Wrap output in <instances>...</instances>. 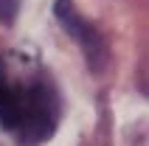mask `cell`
Returning <instances> with one entry per match:
<instances>
[{
	"instance_id": "cell-3",
	"label": "cell",
	"mask_w": 149,
	"mask_h": 146,
	"mask_svg": "<svg viewBox=\"0 0 149 146\" xmlns=\"http://www.w3.org/2000/svg\"><path fill=\"white\" fill-rule=\"evenodd\" d=\"M14 14H17V0H0V20L11 23Z\"/></svg>"
},
{
	"instance_id": "cell-1",
	"label": "cell",
	"mask_w": 149,
	"mask_h": 146,
	"mask_svg": "<svg viewBox=\"0 0 149 146\" xmlns=\"http://www.w3.org/2000/svg\"><path fill=\"white\" fill-rule=\"evenodd\" d=\"M62 98L34 51L0 54V127L23 146H40L56 132Z\"/></svg>"
},
{
	"instance_id": "cell-2",
	"label": "cell",
	"mask_w": 149,
	"mask_h": 146,
	"mask_svg": "<svg viewBox=\"0 0 149 146\" xmlns=\"http://www.w3.org/2000/svg\"><path fill=\"white\" fill-rule=\"evenodd\" d=\"M54 11H56L59 23L73 34V40H79V45L84 48V54H87V59H90V65L96 67V65L101 62V56H104V51H101V37L96 34V28L87 25L82 17H79V11L73 8L70 0H56Z\"/></svg>"
}]
</instances>
